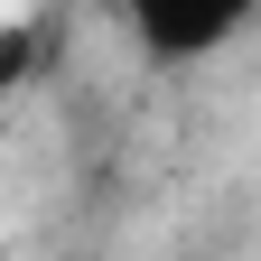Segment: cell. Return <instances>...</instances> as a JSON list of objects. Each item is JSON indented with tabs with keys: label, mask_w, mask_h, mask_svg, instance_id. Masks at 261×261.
Listing matches in <instances>:
<instances>
[{
	"label": "cell",
	"mask_w": 261,
	"mask_h": 261,
	"mask_svg": "<svg viewBox=\"0 0 261 261\" xmlns=\"http://www.w3.org/2000/svg\"><path fill=\"white\" fill-rule=\"evenodd\" d=\"M233 28H243V10H233V0H177V10L159 0V10H140V19H130V38H140L149 56L187 65V56H215Z\"/></svg>",
	"instance_id": "1"
}]
</instances>
